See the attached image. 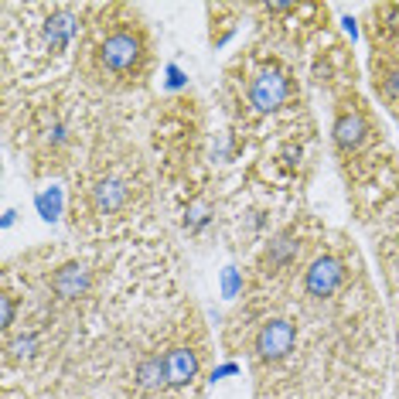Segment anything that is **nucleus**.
<instances>
[{
	"label": "nucleus",
	"mask_w": 399,
	"mask_h": 399,
	"mask_svg": "<svg viewBox=\"0 0 399 399\" xmlns=\"http://www.w3.org/2000/svg\"><path fill=\"white\" fill-rule=\"evenodd\" d=\"M35 208H38V215H41L45 222H58V219H61V188H58V184L41 188V191L35 195Z\"/></svg>",
	"instance_id": "obj_6"
},
{
	"label": "nucleus",
	"mask_w": 399,
	"mask_h": 399,
	"mask_svg": "<svg viewBox=\"0 0 399 399\" xmlns=\"http://www.w3.org/2000/svg\"><path fill=\"white\" fill-rule=\"evenodd\" d=\"M31 24L24 28V58H35L38 68L55 65L72 48L75 38H82L86 28V3H28Z\"/></svg>",
	"instance_id": "obj_5"
},
{
	"label": "nucleus",
	"mask_w": 399,
	"mask_h": 399,
	"mask_svg": "<svg viewBox=\"0 0 399 399\" xmlns=\"http://www.w3.org/2000/svg\"><path fill=\"white\" fill-rule=\"evenodd\" d=\"M389 277H393V284L399 286V266H396V270H389Z\"/></svg>",
	"instance_id": "obj_10"
},
{
	"label": "nucleus",
	"mask_w": 399,
	"mask_h": 399,
	"mask_svg": "<svg viewBox=\"0 0 399 399\" xmlns=\"http://www.w3.org/2000/svg\"><path fill=\"white\" fill-rule=\"evenodd\" d=\"M331 144H335V154H338V164H342L348 184H355V188L369 177H379L382 168L389 164L376 116L369 110V103L358 96L355 82H344L342 89H335Z\"/></svg>",
	"instance_id": "obj_4"
},
{
	"label": "nucleus",
	"mask_w": 399,
	"mask_h": 399,
	"mask_svg": "<svg viewBox=\"0 0 399 399\" xmlns=\"http://www.w3.org/2000/svg\"><path fill=\"white\" fill-rule=\"evenodd\" d=\"M24 150L35 174L65 171L82 147V110L75 99L41 93L24 113Z\"/></svg>",
	"instance_id": "obj_3"
},
{
	"label": "nucleus",
	"mask_w": 399,
	"mask_h": 399,
	"mask_svg": "<svg viewBox=\"0 0 399 399\" xmlns=\"http://www.w3.org/2000/svg\"><path fill=\"white\" fill-rule=\"evenodd\" d=\"M242 284H246V280H242V270H235V266H226V270H222V293H226V297H239V293H242Z\"/></svg>",
	"instance_id": "obj_7"
},
{
	"label": "nucleus",
	"mask_w": 399,
	"mask_h": 399,
	"mask_svg": "<svg viewBox=\"0 0 399 399\" xmlns=\"http://www.w3.org/2000/svg\"><path fill=\"white\" fill-rule=\"evenodd\" d=\"M154 38L147 21L126 3H86V28L79 38V79L103 93L144 89L154 75Z\"/></svg>",
	"instance_id": "obj_2"
},
{
	"label": "nucleus",
	"mask_w": 399,
	"mask_h": 399,
	"mask_svg": "<svg viewBox=\"0 0 399 399\" xmlns=\"http://www.w3.org/2000/svg\"><path fill=\"white\" fill-rule=\"evenodd\" d=\"M342 24H344V31H348V38L355 41V38H358V28H355V21H351V17H344Z\"/></svg>",
	"instance_id": "obj_9"
},
{
	"label": "nucleus",
	"mask_w": 399,
	"mask_h": 399,
	"mask_svg": "<svg viewBox=\"0 0 399 399\" xmlns=\"http://www.w3.org/2000/svg\"><path fill=\"white\" fill-rule=\"evenodd\" d=\"M150 212V174L140 150L123 140L106 137L89 147L86 164L75 171L72 188V228L89 235H113L130 228L133 219Z\"/></svg>",
	"instance_id": "obj_1"
},
{
	"label": "nucleus",
	"mask_w": 399,
	"mask_h": 399,
	"mask_svg": "<svg viewBox=\"0 0 399 399\" xmlns=\"http://www.w3.org/2000/svg\"><path fill=\"white\" fill-rule=\"evenodd\" d=\"M164 75H168V82H164L168 89H184V86H188V75H184L174 61H171V65H164Z\"/></svg>",
	"instance_id": "obj_8"
}]
</instances>
